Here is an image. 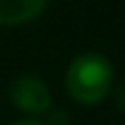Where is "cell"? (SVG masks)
I'll return each instance as SVG.
<instances>
[{
    "mask_svg": "<svg viewBox=\"0 0 125 125\" xmlns=\"http://www.w3.org/2000/svg\"><path fill=\"white\" fill-rule=\"evenodd\" d=\"M114 88V67L97 51L79 53L65 72V90L76 104L95 107Z\"/></svg>",
    "mask_w": 125,
    "mask_h": 125,
    "instance_id": "obj_1",
    "label": "cell"
},
{
    "mask_svg": "<svg viewBox=\"0 0 125 125\" xmlns=\"http://www.w3.org/2000/svg\"><path fill=\"white\" fill-rule=\"evenodd\" d=\"M9 100L19 111L28 114L30 118L44 116L51 111V90L44 79L37 74H19L9 83Z\"/></svg>",
    "mask_w": 125,
    "mask_h": 125,
    "instance_id": "obj_2",
    "label": "cell"
},
{
    "mask_svg": "<svg viewBox=\"0 0 125 125\" xmlns=\"http://www.w3.org/2000/svg\"><path fill=\"white\" fill-rule=\"evenodd\" d=\"M49 0H0V26L30 23L46 9Z\"/></svg>",
    "mask_w": 125,
    "mask_h": 125,
    "instance_id": "obj_3",
    "label": "cell"
},
{
    "mask_svg": "<svg viewBox=\"0 0 125 125\" xmlns=\"http://www.w3.org/2000/svg\"><path fill=\"white\" fill-rule=\"evenodd\" d=\"M44 125H70V114L62 111V109H51L46 114Z\"/></svg>",
    "mask_w": 125,
    "mask_h": 125,
    "instance_id": "obj_4",
    "label": "cell"
},
{
    "mask_svg": "<svg viewBox=\"0 0 125 125\" xmlns=\"http://www.w3.org/2000/svg\"><path fill=\"white\" fill-rule=\"evenodd\" d=\"M114 102H116V107L121 109V111H125V83H121L116 88V93H114Z\"/></svg>",
    "mask_w": 125,
    "mask_h": 125,
    "instance_id": "obj_5",
    "label": "cell"
},
{
    "mask_svg": "<svg viewBox=\"0 0 125 125\" xmlns=\"http://www.w3.org/2000/svg\"><path fill=\"white\" fill-rule=\"evenodd\" d=\"M12 125H44V123L37 121V118H21V121H14Z\"/></svg>",
    "mask_w": 125,
    "mask_h": 125,
    "instance_id": "obj_6",
    "label": "cell"
}]
</instances>
